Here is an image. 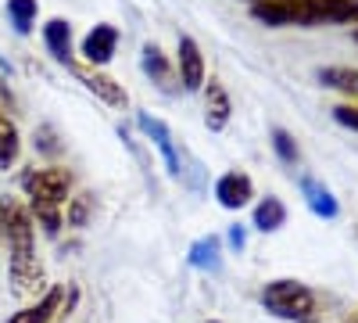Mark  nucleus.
<instances>
[{"label":"nucleus","instance_id":"f257e3e1","mask_svg":"<svg viewBox=\"0 0 358 323\" xmlns=\"http://www.w3.org/2000/svg\"><path fill=\"white\" fill-rule=\"evenodd\" d=\"M0 230H4V241H8V280L11 291L18 298H40L43 295V262L36 255V223L29 216V209L15 198L0 201Z\"/></svg>","mask_w":358,"mask_h":323},{"label":"nucleus","instance_id":"f03ea898","mask_svg":"<svg viewBox=\"0 0 358 323\" xmlns=\"http://www.w3.org/2000/svg\"><path fill=\"white\" fill-rule=\"evenodd\" d=\"M251 15L265 25H351L358 22V0H265L251 4Z\"/></svg>","mask_w":358,"mask_h":323},{"label":"nucleus","instance_id":"7ed1b4c3","mask_svg":"<svg viewBox=\"0 0 358 323\" xmlns=\"http://www.w3.org/2000/svg\"><path fill=\"white\" fill-rule=\"evenodd\" d=\"M262 309L276 319H290V323H308L315 316V291L301 280H268L262 287Z\"/></svg>","mask_w":358,"mask_h":323},{"label":"nucleus","instance_id":"20e7f679","mask_svg":"<svg viewBox=\"0 0 358 323\" xmlns=\"http://www.w3.org/2000/svg\"><path fill=\"white\" fill-rule=\"evenodd\" d=\"M22 191L29 201H47V205H65L72 194V172L62 165H47V169H29L22 176Z\"/></svg>","mask_w":358,"mask_h":323},{"label":"nucleus","instance_id":"39448f33","mask_svg":"<svg viewBox=\"0 0 358 323\" xmlns=\"http://www.w3.org/2000/svg\"><path fill=\"white\" fill-rule=\"evenodd\" d=\"M72 69V76L86 86L94 97H101V104H108V108H126L129 104V94L122 90V83L118 79H111L108 72H101V69H94V65H69Z\"/></svg>","mask_w":358,"mask_h":323},{"label":"nucleus","instance_id":"423d86ee","mask_svg":"<svg viewBox=\"0 0 358 323\" xmlns=\"http://www.w3.org/2000/svg\"><path fill=\"white\" fill-rule=\"evenodd\" d=\"M136 126L147 133V140L158 148V155H162V165H165V172L169 176H179L183 172V162H179V148H176V140H172V130L162 123V119H155L151 111H136Z\"/></svg>","mask_w":358,"mask_h":323},{"label":"nucleus","instance_id":"0eeeda50","mask_svg":"<svg viewBox=\"0 0 358 323\" xmlns=\"http://www.w3.org/2000/svg\"><path fill=\"white\" fill-rule=\"evenodd\" d=\"M176 54H179V57H176L179 86H183L187 94L204 90V79H208V72H204V54H201L197 40H194V36H179V50H176Z\"/></svg>","mask_w":358,"mask_h":323},{"label":"nucleus","instance_id":"6e6552de","mask_svg":"<svg viewBox=\"0 0 358 323\" xmlns=\"http://www.w3.org/2000/svg\"><path fill=\"white\" fill-rule=\"evenodd\" d=\"M115 50H118V29L108 25V22L94 25V29L83 36V43H79V54L86 57V65H94V69L108 65L111 57H115Z\"/></svg>","mask_w":358,"mask_h":323},{"label":"nucleus","instance_id":"1a4fd4ad","mask_svg":"<svg viewBox=\"0 0 358 323\" xmlns=\"http://www.w3.org/2000/svg\"><path fill=\"white\" fill-rule=\"evenodd\" d=\"M251 198H255V184H251L248 172L233 169V172H222L215 180V201L229 212H241L244 205H251Z\"/></svg>","mask_w":358,"mask_h":323},{"label":"nucleus","instance_id":"9d476101","mask_svg":"<svg viewBox=\"0 0 358 323\" xmlns=\"http://www.w3.org/2000/svg\"><path fill=\"white\" fill-rule=\"evenodd\" d=\"M62 305H65V287H47L33 305L18 309L4 323H54L57 316H62Z\"/></svg>","mask_w":358,"mask_h":323},{"label":"nucleus","instance_id":"9b49d317","mask_svg":"<svg viewBox=\"0 0 358 323\" xmlns=\"http://www.w3.org/2000/svg\"><path fill=\"white\" fill-rule=\"evenodd\" d=\"M229 115H233V104H229V94L219 79H204V126L208 133H222L229 126Z\"/></svg>","mask_w":358,"mask_h":323},{"label":"nucleus","instance_id":"f8f14e48","mask_svg":"<svg viewBox=\"0 0 358 323\" xmlns=\"http://www.w3.org/2000/svg\"><path fill=\"white\" fill-rule=\"evenodd\" d=\"M301 198L312 209V216H319V219H337L341 216V205H337L334 191L326 184H319L315 176H301Z\"/></svg>","mask_w":358,"mask_h":323},{"label":"nucleus","instance_id":"ddd939ff","mask_svg":"<svg viewBox=\"0 0 358 323\" xmlns=\"http://www.w3.org/2000/svg\"><path fill=\"white\" fill-rule=\"evenodd\" d=\"M140 65H143V72H147V79H151V83H158L162 90H169V94H176V72H172V62L162 54L158 43H143Z\"/></svg>","mask_w":358,"mask_h":323},{"label":"nucleus","instance_id":"4468645a","mask_svg":"<svg viewBox=\"0 0 358 323\" xmlns=\"http://www.w3.org/2000/svg\"><path fill=\"white\" fill-rule=\"evenodd\" d=\"M187 262L194 270H201V273H219L222 270V241L215 238V233H204V238H197L190 245Z\"/></svg>","mask_w":358,"mask_h":323},{"label":"nucleus","instance_id":"2eb2a0df","mask_svg":"<svg viewBox=\"0 0 358 323\" xmlns=\"http://www.w3.org/2000/svg\"><path fill=\"white\" fill-rule=\"evenodd\" d=\"M43 43L54 54V62L72 65V25L65 18H50L43 22Z\"/></svg>","mask_w":358,"mask_h":323},{"label":"nucleus","instance_id":"dca6fc26","mask_svg":"<svg viewBox=\"0 0 358 323\" xmlns=\"http://www.w3.org/2000/svg\"><path fill=\"white\" fill-rule=\"evenodd\" d=\"M18 155H22V137H18V126H15L11 115H8L4 108H0V172L15 169Z\"/></svg>","mask_w":358,"mask_h":323},{"label":"nucleus","instance_id":"f3484780","mask_svg":"<svg viewBox=\"0 0 358 323\" xmlns=\"http://www.w3.org/2000/svg\"><path fill=\"white\" fill-rule=\"evenodd\" d=\"M287 223V205L280 201V198H262L258 205H255V212H251V226L255 230H262V233H273V230H280Z\"/></svg>","mask_w":358,"mask_h":323},{"label":"nucleus","instance_id":"a211bd4d","mask_svg":"<svg viewBox=\"0 0 358 323\" xmlns=\"http://www.w3.org/2000/svg\"><path fill=\"white\" fill-rule=\"evenodd\" d=\"M319 83L330 86V90H341L348 97H358V69H348V65H326L319 69Z\"/></svg>","mask_w":358,"mask_h":323},{"label":"nucleus","instance_id":"6ab92c4d","mask_svg":"<svg viewBox=\"0 0 358 323\" xmlns=\"http://www.w3.org/2000/svg\"><path fill=\"white\" fill-rule=\"evenodd\" d=\"M36 15H40V4L36 0H8V18L15 25L18 36H29L36 25Z\"/></svg>","mask_w":358,"mask_h":323},{"label":"nucleus","instance_id":"aec40b11","mask_svg":"<svg viewBox=\"0 0 358 323\" xmlns=\"http://www.w3.org/2000/svg\"><path fill=\"white\" fill-rule=\"evenodd\" d=\"M273 151H276V155H280V162H287V165H294L297 158H301V151H297L294 137H290L283 126H276V130H273Z\"/></svg>","mask_w":358,"mask_h":323},{"label":"nucleus","instance_id":"412c9836","mask_svg":"<svg viewBox=\"0 0 358 323\" xmlns=\"http://www.w3.org/2000/svg\"><path fill=\"white\" fill-rule=\"evenodd\" d=\"M90 212H94V198L79 194V198H72V205H69V223H72V226H86Z\"/></svg>","mask_w":358,"mask_h":323},{"label":"nucleus","instance_id":"4be33fe9","mask_svg":"<svg viewBox=\"0 0 358 323\" xmlns=\"http://www.w3.org/2000/svg\"><path fill=\"white\" fill-rule=\"evenodd\" d=\"M36 151H40V155H43V151H47V155L62 151V144H54V130H50V126H40V130H36Z\"/></svg>","mask_w":358,"mask_h":323},{"label":"nucleus","instance_id":"5701e85b","mask_svg":"<svg viewBox=\"0 0 358 323\" xmlns=\"http://www.w3.org/2000/svg\"><path fill=\"white\" fill-rule=\"evenodd\" d=\"M334 119L348 130H358V104H337L334 108Z\"/></svg>","mask_w":358,"mask_h":323},{"label":"nucleus","instance_id":"b1692460","mask_svg":"<svg viewBox=\"0 0 358 323\" xmlns=\"http://www.w3.org/2000/svg\"><path fill=\"white\" fill-rule=\"evenodd\" d=\"M226 241H229V248H233V252H244V248H248V233H244V226H241V223H233Z\"/></svg>","mask_w":358,"mask_h":323},{"label":"nucleus","instance_id":"393cba45","mask_svg":"<svg viewBox=\"0 0 358 323\" xmlns=\"http://www.w3.org/2000/svg\"><path fill=\"white\" fill-rule=\"evenodd\" d=\"M251 4H265V0H251Z\"/></svg>","mask_w":358,"mask_h":323},{"label":"nucleus","instance_id":"a878e982","mask_svg":"<svg viewBox=\"0 0 358 323\" xmlns=\"http://www.w3.org/2000/svg\"><path fill=\"white\" fill-rule=\"evenodd\" d=\"M204 323H219V319H204Z\"/></svg>","mask_w":358,"mask_h":323},{"label":"nucleus","instance_id":"bb28decb","mask_svg":"<svg viewBox=\"0 0 358 323\" xmlns=\"http://www.w3.org/2000/svg\"><path fill=\"white\" fill-rule=\"evenodd\" d=\"M0 241H4V230H0Z\"/></svg>","mask_w":358,"mask_h":323},{"label":"nucleus","instance_id":"cd10ccee","mask_svg":"<svg viewBox=\"0 0 358 323\" xmlns=\"http://www.w3.org/2000/svg\"><path fill=\"white\" fill-rule=\"evenodd\" d=\"M355 40H358V29H355Z\"/></svg>","mask_w":358,"mask_h":323},{"label":"nucleus","instance_id":"c85d7f7f","mask_svg":"<svg viewBox=\"0 0 358 323\" xmlns=\"http://www.w3.org/2000/svg\"><path fill=\"white\" fill-rule=\"evenodd\" d=\"M308 323H312V319H308Z\"/></svg>","mask_w":358,"mask_h":323},{"label":"nucleus","instance_id":"c756f323","mask_svg":"<svg viewBox=\"0 0 358 323\" xmlns=\"http://www.w3.org/2000/svg\"><path fill=\"white\" fill-rule=\"evenodd\" d=\"M355 323H358V319H355Z\"/></svg>","mask_w":358,"mask_h":323}]
</instances>
